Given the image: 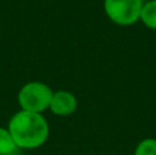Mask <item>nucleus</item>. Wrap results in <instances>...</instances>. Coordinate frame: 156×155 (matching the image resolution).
Segmentation results:
<instances>
[{"instance_id":"6e6552de","label":"nucleus","mask_w":156,"mask_h":155,"mask_svg":"<svg viewBox=\"0 0 156 155\" xmlns=\"http://www.w3.org/2000/svg\"><path fill=\"white\" fill-rule=\"evenodd\" d=\"M86 155H92V154H86Z\"/></svg>"},{"instance_id":"20e7f679","label":"nucleus","mask_w":156,"mask_h":155,"mask_svg":"<svg viewBox=\"0 0 156 155\" xmlns=\"http://www.w3.org/2000/svg\"><path fill=\"white\" fill-rule=\"evenodd\" d=\"M78 107V102L74 93L70 91H56L54 92L49 103V109L55 115L59 117H67L71 115Z\"/></svg>"},{"instance_id":"f03ea898","label":"nucleus","mask_w":156,"mask_h":155,"mask_svg":"<svg viewBox=\"0 0 156 155\" xmlns=\"http://www.w3.org/2000/svg\"><path fill=\"white\" fill-rule=\"evenodd\" d=\"M54 91L41 81H30L25 84L18 92V103L22 110L43 114L49 109Z\"/></svg>"},{"instance_id":"7ed1b4c3","label":"nucleus","mask_w":156,"mask_h":155,"mask_svg":"<svg viewBox=\"0 0 156 155\" xmlns=\"http://www.w3.org/2000/svg\"><path fill=\"white\" fill-rule=\"evenodd\" d=\"M143 0H104L105 15L111 22L119 26H132L140 21Z\"/></svg>"},{"instance_id":"f257e3e1","label":"nucleus","mask_w":156,"mask_h":155,"mask_svg":"<svg viewBox=\"0 0 156 155\" xmlns=\"http://www.w3.org/2000/svg\"><path fill=\"white\" fill-rule=\"evenodd\" d=\"M8 132L16 147L22 150H34L45 144L49 136L48 121L43 114L19 110L8 121Z\"/></svg>"},{"instance_id":"423d86ee","label":"nucleus","mask_w":156,"mask_h":155,"mask_svg":"<svg viewBox=\"0 0 156 155\" xmlns=\"http://www.w3.org/2000/svg\"><path fill=\"white\" fill-rule=\"evenodd\" d=\"M16 144L7 128H0V155H11L16 150Z\"/></svg>"},{"instance_id":"0eeeda50","label":"nucleus","mask_w":156,"mask_h":155,"mask_svg":"<svg viewBox=\"0 0 156 155\" xmlns=\"http://www.w3.org/2000/svg\"><path fill=\"white\" fill-rule=\"evenodd\" d=\"M134 155H156V139L147 137L141 140L136 147Z\"/></svg>"},{"instance_id":"39448f33","label":"nucleus","mask_w":156,"mask_h":155,"mask_svg":"<svg viewBox=\"0 0 156 155\" xmlns=\"http://www.w3.org/2000/svg\"><path fill=\"white\" fill-rule=\"evenodd\" d=\"M140 21L148 29L156 30V0H149L143 4Z\"/></svg>"}]
</instances>
